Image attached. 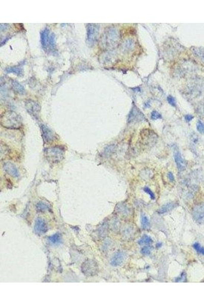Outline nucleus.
<instances>
[{"label": "nucleus", "mask_w": 204, "mask_h": 306, "mask_svg": "<svg viewBox=\"0 0 204 306\" xmlns=\"http://www.w3.org/2000/svg\"><path fill=\"white\" fill-rule=\"evenodd\" d=\"M1 124L7 129H20L22 126V118L15 112H7L1 117Z\"/></svg>", "instance_id": "nucleus-1"}, {"label": "nucleus", "mask_w": 204, "mask_h": 306, "mask_svg": "<svg viewBox=\"0 0 204 306\" xmlns=\"http://www.w3.org/2000/svg\"><path fill=\"white\" fill-rule=\"evenodd\" d=\"M45 157L48 161L56 163L61 161L64 156V150L60 147H50L45 150Z\"/></svg>", "instance_id": "nucleus-2"}, {"label": "nucleus", "mask_w": 204, "mask_h": 306, "mask_svg": "<svg viewBox=\"0 0 204 306\" xmlns=\"http://www.w3.org/2000/svg\"><path fill=\"white\" fill-rule=\"evenodd\" d=\"M99 25L96 23H88L86 26L87 41L91 45L97 41L99 33Z\"/></svg>", "instance_id": "nucleus-3"}, {"label": "nucleus", "mask_w": 204, "mask_h": 306, "mask_svg": "<svg viewBox=\"0 0 204 306\" xmlns=\"http://www.w3.org/2000/svg\"><path fill=\"white\" fill-rule=\"evenodd\" d=\"M193 219L199 223L204 222V203L199 204L193 208L192 211Z\"/></svg>", "instance_id": "nucleus-4"}, {"label": "nucleus", "mask_w": 204, "mask_h": 306, "mask_svg": "<svg viewBox=\"0 0 204 306\" xmlns=\"http://www.w3.org/2000/svg\"><path fill=\"white\" fill-rule=\"evenodd\" d=\"M26 108L28 113L32 115L33 117L36 118L38 117L40 107L37 103L33 101H27L26 102Z\"/></svg>", "instance_id": "nucleus-5"}, {"label": "nucleus", "mask_w": 204, "mask_h": 306, "mask_svg": "<svg viewBox=\"0 0 204 306\" xmlns=\"http://www.w3.org/2000/svg\"><path fill=\"white\" fill-rule=\"evenodd\" d=\"M173 155L178 170L181 172L185 170V165L184 161L182 157L180 151L176 146L173 147Z\"/></svg>", "instance_id": "nucleus-6"}, {"label": "nucleus", "mask_w": 204, "mask_h": 306, "mask_svg": "<svg viewBox=\"0 0 204 306\" xmlns=\"http://www.w3.org/2000/svg\"><path fill=\"white\" fill-rule=\"evenodd\" d=\"M41 130L43 140L45 143H50L54 140L55 138L54 132L47 125L42 124Z\"/></svg>", "instance_id": "nucleus-7"}, {"label": "nucleus", "mask_w": 204, "mask_h": 306, "mask_svg": "<svg viewBox=\"0 0 204 306\" xmlns=\"http://www.w3.org/2000/svg\"><path fill=\"white\" fill-rule=\"evenodd\" d=\"M144 118L145 115L142 113V112L139 111L136 106H134L128 116V121L129 123L139 122L143 120Z\"/></svg>", "instance_id": "nucleus-8"}, {"label": "nucleus", "mask_w": 204, "mask_h": 306, "mask_svg": "<svg viewBox=\"0 0 204 306\" xmlns=\"http://www.w3.org/2000/svg\"><path fill=\"white\" fill-rule=\"evenodd\" d=\"M50 31L48 29L45 28L40 32V42L41 45L45 51H47L49 48V41H50Z\"/></svg>", "instance_id": "nucleus-9"}, {"label": "nucleus", "mask_w": 204, "mask_h": 306, "mask_svg": "<svg viewBox=\"0 0 204 306\" xmlns=\"http://www.w3.org/2000/svg\"><path fill=\"white\" fill-rule=\"evenodd\" d=\"M4 171L11 177L14 178H18L19 177V172L16 167L13 163L8 162L4 163L3 166Z\"/></svg>", "instance_id": "nucleus-10"}, {"label": "nucleus", "mask_w": 204, "mask_h": 306, "mask_svg": "<svg viewBox=\"0 0 204 306\" xmlns=\"http://www.w3.org/2000/svg\"><path fill=\"white\" fill-rule=\"evenodd\" d=\"M34 230L36 233L39 234H42L48 231V227L47 224L43 219H38L36 220L34 226Z\"/></svg>", "instance_id": "nucleus-11"}, {"label": "nucleus", "mask_w": 204, "mask_h": 306, "mask_svg": "<svg viewBox=\"0 0 204 306\" xmlns=\"http://www.w3.org/2000/svg\"><path fill=\"white\" fill-rule=\"evenodd\" d=\"M124 257L125 256L123 252H117L111 259V265L113 266H118L121 265L124 262Z\"/></svg>", "instance_id": "nucleus-12"}, {"label": "nucleus", "mask_w": 204, "mask_h": 306, "mask_svg": "<svg viewBox=\"0 0 204 306\" xmlns=\"http://www.w3.org/2000/svg\"><path fill=\"white\" fill-rule=\"evenodd\" d=\"M95 269L96 267L95 266V263L91 261L85 262L82 266L83 272H84L85 274H88L89 275H91L92 273L95 272Z\"/></svg>", "instance_id": "nucleus-13"}, {"label": "nucleus", "mask_w": 204, "mask_h": 306, "mask_svg": "<svg viewBox=\"0 0 204 306\" xmlns=\"http://www.w3.org/2000/svg\"><path fill=\"white\" fill-rule=\"evenodd\" d=\"M177 205L174 203H169L165 204L164 205L162 206L160 209L158 210V213L159 214H164L172 210L175 208Z\"/></svg>", "instance_id": "nucleus-14"}, {"label": "nucleus", "mask_w": 204, "mask_h": 306, "mask_svg": "<svg viewBox=\"0 0 204 306\" xmlns=\"http://www.w3.org/2000/svg\"><path fill=\"white\" fill-rule=\"evenodd\" d=\"M140 221L142 227L144 229H147L150 227V222L149 219L145 214H142L140 217Z\"/></svg>", "instance_id": "nucleus-15"}, {"label": "nucleus", "mask_w": 204, "mask_h": 306, "mask_svg": "<svg viewBox=\"0 0 204 306\" xmlns=\"http://www.w3.org/2000/svg\"><path fill=\"white\" fill-rule=\"evenodd\" d=\"M12 86L15 91H16L18 93H20V94H23L25 92V89L23 86L18 82L13 81L12 82Z\"/></svg>", "instance_id": "nucleus-16"}, {"label": "nucleus", "mask_w": 204, "mask_h": 306, "mask_svg": "<svg viewBox=\"0 0 204 306\" xmlns=\"http://www.w3.org/2000/svg\"><path fill=\"white\" fill-rule=\"evenodd\" d=\"M152 242L153 240L152 238L147 235H144L140 239L138 242V244L140 245H142V244L149 245Z\"/></svg>", "instance_id": "nucleus-17"}, {"label": "nucleus", "mask_w": 204, "mask_h": 306, "mask_svg": "<svg viewBox=\"0 0 204 306\" xmlns=\"http://www.w3.org/2000/svg\"><path fill=\"white\" fill-rule=\"evenodd\" d=\"M5 70L7 73H15L18 76L21 75L23 72L22 68L20 67H9L6 68Z\"/></svg>", "instance_id": "nucleus-18"}, {"label": "nucleus", "mask_w": 204, "mask_h": 306, "mask_svg": "<svg viewBox=\"0 0 204 306\" xmlns=\"http://www.w3.org/2000/svg\"><path fill=\"white\" fill-rule=\"evenodd\" d=\"M48 240H50L52 244H57L61 242V238L59 234H55L48 237Z\"/></svg>", "instance_id": "nucleus-19"}, {"label": "nucleus", "mask_w": 204, "mask_h": 306, "mask_svg": "<svg viewBox=\"0 0 204 306\" xmlns=\"http://www.w3.org/2000/svg\"><path fill=\"white\" fill-rule=\"evenodd\" d=\"M9 153V149L7 145L1 143V157H5Z\"/></svg>", "instance_id": "nucleus-20"}, {"label": "nucleus", "mask_w": 204, "mask_h": 306, "mask_svg": "<svg viewBox=\"0 0 204 306\" xmlns=\"http://www.w3.org/2000/svg\"><path fill=\"white\" fill-rule=\"evenodd\" d=\"M193 247L197 252L204 255V247H202L200 244H199L198 242H195L193 244Z\"/></svg>", "instance_id": "nucleus-21"}, {"label": "nucleus", "mask_w": 204, "mask_h": 306, "mask_svg": "<svg viewBox=\"0 0 204 306\" xmlns=\"http://www.w3.org/2000/svg\"><path fill=\"white\" fill-rule=\"evenodd\" d=\"M49 48L51 49H54L55 48V37L54 34H50V41H49Z\"/></svg>", "instance_id": "nucleus-22"}, {"label": "nucleus", "mask_w": 204, "mask_h": 306, "mask_svg": "<svg viewBox=\"0 0 204 306\" xmlns=\"http://www.w3.org/2000/svg\"><path fill=\"white\" fill-rule=\"evenodd\" d=\"M36 208L37 209L38 211H45V210H47V209H48V206L47 205V204L43 203V202H40L38 203L37 205H36Z\"/></svg>", "instance_id": "nucleus-23"}, {"label": "nucleus", "mask_w": 204, "mask_h": 306, "mask_svg": "<svg viewBox=\"0 0 204 306\" xmlns=\"http://www.w3.org/2000/svg\"><path fill=\"white\" fill-rule=\"evenodd\" d=\"M150 118L153 120H158V119H161L162 118V116L157 111H153L151 113Z\"/></svg>", "instance_id": "nucleus-24"}, {"label": "nucleus", "mask_w": 204, "mask_h": 306, "mask_svg": "<svg viewBox=\"0 0 204 306\" xmlns=\"http://www.w3.org/2000/svg\"><path fill=\"white\" fill-rule=\"evenodd\" d=\"M197 129L200 133L204 134V124L200 120H199L197 123Z\"/></svg>", "instance_id": "nucleus-25"}, {"label": "nucleus", "mask_w": 204, "mask_h": 306, "mask_svg": "<svg viewBox=\"0 0 204 306\" xmlns=\"http://www.w3.org/2000/svg\"><path fill=\"white\" fill-rule=\"evenodd\" d=\"M143 191L145 192V193H147V194H148L150 195V199H152V200H155V194L153 193V192L148 187H145V188H143Z\"/></svg>", "instance_id": "nucleus-26"}, {"label": "nucleus", "mask_w": 204, "mask_h": 306, "mask_svg": "<svg viewBox=\"0 0 204 306\" xmlns=\"http://www.w3.org/2000/svg\"><path fill=\"white\" fill-rule=\"evenodd\" d=\"M141 253L143 255L147 256L150 254V247L148 246H146L142 247L141 250Z\"/></svg>", "instance_id": "nucleus-27"}, {"label": "nucleus", "mask_w": 204, "mask_h": 306, "mask_svg": "<svg viewBox=\"0 0 204 306\" xmlns=\"http://www.w3.org/2000/svg\"><path fill=\"white\" fill-rule=\"evenodd\" d=\"M167 100L170 105H172L173 107H175L176 105V102H175V98H174V97H172L171 95H169L167 98Z\"/></svg>", "instance_id": "nucleus-28"}, {"label": "nucleus", "mask_w": 204, "mask_h": 306, "mask_svg": "<svg viewBox=\"0 0 204 306\" xmlns=\"http://www.w3.org/2000/svg\"><path fill=\"white\" fill-rule=\"evenodd\" d=\"M185 280H186V274L185 272H183L180 276L176 279L175 282H185Z\"/></svg>", "instance_id": "nucleus-29"}, {"label": "nucleus", "mask_w": 204, "mask_h": 306, "mask_svg": "<svg viewBox=\"0 0 204 306\" xmlns=\"http://www.w3.org/2000/svg\"><path fill=\"white\" fill-rule=\"evenodd\" d=\"M193 118H194V117L192 115L187 114L185 116V120H186V122H190L191 120H192Z\"/></svg>", "instance_id": "nucleus-30"}, {"label": "nucleus", "mask_w": 204, "mask_h": 306, "mask_svg": "<svg viewBox=\"0 0 204 306\" xmlns=\"http://www.w3.org/2000/svg\"><path fill=\"white\" fill-rule=\"evenodd\" d=\"M167 176H168V179L171 182L174 181V180H175V177H174V175L172 173V172H169L168 174H167Z\"/></svg>", "instance_id": "nucleus-31"}, {"label": "nucleus", "mask_w": 204, "mask_h": 306, "mask_svg": "<svg viewBox=\"0 0 204 306\" xmlns=\"http://www.w3.org/2000/svg\"><path fill=\"white\" fill-rule=\"evenodd\" d=\"M161 245H162V244H160V243H158V244H157V247H161Z\"/></svg>", "instance_id": "nucleus-32"}]
</instances>
